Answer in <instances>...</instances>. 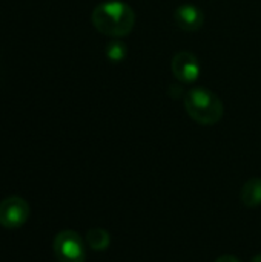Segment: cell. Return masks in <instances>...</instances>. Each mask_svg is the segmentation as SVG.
Returning <instances> with one entry per match:
<instances>
[{
    "instance_id": "6da1fadb",
    "label": "cell",
    "mask_w": 261,
    "mask_h": 262,
    "mask_svg": "<svg viewBox=\"0 0 261 262\" xmlns=\"http://www.w3.org/2000/svg\"><path fill=\"white\" fill-rule=\"evenodd\" d=\"M94 28L108 37H125L128 35L135 25L134 9L123 2L108 0L97 5L91 15Z\"/></svg>"
},
{
    "instance_id": "7a4b0ae2",
    "label": "cell",
    "mask_w": 261,
    "mask_h": 262,
    "mask_svg": "<svg viewBox=\"0 0 261 262\" xmlns=\"http://www.w3.org/2000/svg\"><path fill=\"white\" fill-rule=\"evenodd\" d=\"M185 109L188 115L203 124L212 126L217 124L223 117V103L218 95L206 88H192L185 94L183 98Z\"/></svg>"
},
{
    "instance_id": "3957f363",
    "label": "cell",
    "mask_w": 261,
    "mask_h": 262,
    "mask_svg": "<svg viewBox=\"0 0 261 262\" xmlns=\"http://www.w3.org/2000/svg\"><path fill=\"white\" fill-rule=\"evenodd\" d=\"M54 255L58 262H85L86 249L80 235L74 230H63L54 238Z\"/></svg>"
},
{
    "instance_id": "277c9868",
    "label": "cell",
    "mask_w": 261,
    "mask_h": 262,
    "mask_svg": "<svg viewBox=\"0 0 261 262\" xmlns=\"http://www.w3.org/2000/svg\"><path fill=\"white\" fill-rule=\"evenodd\" d=\"M29 204L20 196H8L0 201V226L20 229L29 218Z\"/></svg>"
},
{
    "instance_id": "5b68a950",
    "label": "cell",
    "mask_w": 261,
    "mask_h": 262,
    "mask_svg": "<svg viewBox=\"0 0 261 262\" xmlns=\"http://www.w3.org/2000/svg\"><path fill=\"white\" fill-rule=\"evenodd\" d=\"M171 69L174 77L182 83H194L200 77L198 58L189 51L177 52L171 61Z\"/></svg>"
},
{
    "instance_id": "8992f818",
    "label": "cell",
    "mask_w": 261,
    "mask_h": 262,
    "mask_svg": "<svg viewBox=\"0 0 261 262\" xmlns=\"http://www.w3.org/2000/svg\"><path fill=\"white\" fill-rule=\"evenodd\" d=\"M174 21L180 29L188 31V32H194V31H198L203 26L205 14L198 6H195L192 3H185V5H180L175 9Z\"/></svg>"
},
{
    "instance_id": "52a82bcc",
    "label": "cell",
    "mask_w": 261,
    "mask_h": 262,
    "mask_svg": "<svg viewBox=\"0 0 261 262\" xmlns=\"http://www.w3.org/2000/svg\"><path fill=\"white\" fill-rule=\"evenodd\" d=\"M242 203L246 207L255 209L261 206V178H251L248 180L240 192Z\"/></svg>"
},
{
    "instance_id": "ba28073f",
    "label": "cell",
    "mask_w": 261,
    "mask_h": 262,
    "mask_svg": "<svg viewBox=\"0 0 261 262\" xmlns=\"http://www.w3.org/2000/svg\"><path fill=\"white\" fill-rule=\"evenodd\" d=\"M86 244L94 252H105L111 246V236L105 229L92 227L86 233Z\"/></svg>"
},
{
    "instance_id": "9c48e42d",
    "label": "cell",
    "mask_w": 261,
    "mask_h": 262,
    "mask_svg": "<svg viewBox=\"0 0 261 262\" xmlns=\"http://www.w3.org/2000/svg\"><path fill=\"white\" fill-rule=\"evenodd\" d=\"M106 55L111 61H122L126 57V46L118 41H111L106 46Z\"/></svg>"
},
{
    "instance_id": "30bf717a",
    "label": "cell",
    "mask_w": 261,
    "mask_h": 262,
    "mask_svg": "<svg viewBox=\"0 0 261 262\" xmlns=\"http://www.w3.org/2000/svg\"><path fill=\"white\" fill-rule=\"evenodd\" d=\"M215 262H242L238 258H235V256H232V255H223V256H220L218 259Z\"/></svg>"
},
{
    "instance_id": "8fae6325",
    "label": "cell",
    "mask_w": 261,
    "mask_h": 262,
    "mask_svg": "<svg viewBox=\"0 0 261 262\" xmlns=\"http://www.w3.org/2000/svg\"><path fill=\"white\" fill-rule=\"evenodd\" d=\"M251 262H261V255H257V256H255V258H254Z\"/></svg>"
}]
</instances>
